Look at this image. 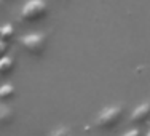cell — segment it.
Segmentation results:
<instances>
[{
  "label": "cell",
  "mask_w": 150,
  "mask_h": 136,
  "mask_svg": "<svg viewBox=\"0 0 150 136\" xmlns=\"http://www.w3.org/2000/svg\"><path fill=\"white\" fill-rule=\"evenodd\" d=\"M123 115H125V109L121 106H118V104L104 107V109L96 115L94 125H96V128L101 130V131L115 130V128L121 123Z\"/></svg>",
  "instance_id": "6da1fadb"
},
{
  "label": "cell",
  "mask_w": 150,
  "mask_h": 136,
  "mask_svg": "<svg viewBox=\"0 0 150 136\" xmlns=\"http://www.w3.org/2000/svg\"><path fill=\"white\" fill-rule=\"evenodd\" d=\"M19 43L30 56H42L48 46V37L43 32H30L19 38Z\"/></svg>",
  "instance_id": "7a4b0ae2"
},
{
  "label": "cell",
  "mask_w": 150,
  "mask_h": 136,
  "mask_svg": "<svg viewBox=\"0 0 150 136\" xmlns=\"http://www.w3.org/2000/svg\"><path fill=\"white\" fill-rule=\"evenodd\" d=\"M48 15V5L43 0H29L21 10V19L26 23H38Z\"/></svg>",
  "instance_id": "3957f363"
},
{
  "label": "cell",
  "mask_w": 150,
  "mask_h": 136,
  "mask_svg": "<svg viewBox=\"0 0 150 136\" xmlns=\"http://www.w3.org/2000/svg\"><path fill=\"white\" fill-rule=\"evenodd\" d=\"M129 120L133 122L134 125H144L150 120V101L142 103L141 106H137L136 109L131 112Z\"/></svg>",
  "instance_id": "277c9868"
},
{
  "label": "cell",
  "mask_w": 150,
  "mask_h": 136,
  "mask_svg": "<svg viewBox=\"0 0 150 136\" xmlns=\"http://www.w3.org/2000/svg\"><path fill=\"white\" fill-rule=\"evenodd\" d=\"M15 109L13 106L5 104V103H0V128L8 127L13 120H15Z\"/></svg>",
  "instance_id": "5b68a950"
},
{
  "label": "cell",
  "mask_w": 150,
  "mask_h": 136,
  "mask_svg": "<svg viewBox=\"0 0 150 136\" xmlns=\"http://www.w3.org/2000/svg\"><path fill=\"white\" fill-rule=\"evenodd\" d=\"M16 69V59L13 56H3L0 59V75H10Z\"/></svg>",
  "instance_id": "8992f818"
},
{
  "label": "cell",
  "mask_w": 150,
  "mask_h": 136,
  "mask_svg": "<svg viewBox=\"0 0 150 136\" xmlns=\"http://www.w3.org/2000/svg\"><path fill=\"white\" fill-rule=\"evenodd\" d=\"M15 95H16V90L11 83H3L2 87H0V101L2 103H6V101H10V99H13Z\"/></svg>",
  "instance_id": "52a82bcc"
},
{
  "label": "cell",
  "mask_w": 150,
  "mask_h": 136,
  "mask_svg": "<svg viewBox=\"0 0 150 136\" xmlns=\"http://www.w3.org/2000/svg\"><path fill=\"white\" fill-rule=\"evenodd\" d=\"M13 38H15V29H13V26L11 24H5L2 27V31H0V40L10 43Z\"/></svg>",
  "instance_id": "ba28073f"
},
{
  "label": "cell",
  "mask_w": 150,
  "mask_h": 136,
  "mask_svg": "<svg viewBox=\"0 0 150 136\" xmlns=\"http://www.w3.org/2000/svg\"><path fill=\"white\" fill-rule=\"evenodd\" d=\"M51 136H74V133H72V130L67 128V127H59L53 131Z\"/></svg>",
  "instance_id": "9c48e42d"
},
{
  "label": "cell",
  "mask_w": 150,
  "mask_h": 136,
  "mask_svg": "<svg viewBox=\"0 0 150 136\" xmlns=\"http://www.w3.org/2000/svg\"><path fill=\"white\" fill-rule=\"evenodd\" d=\"M6 51H8V43L0 40V59H2L3 56H6Z\"/></svg>",
  "instance_id": "30bf717a"
},
{
  "label": "cell",
  "mask_w": 150,
  "mask_h": 136,
  "mask_svg": "<svg viewBox=\"0 0 150 136\" xmlns=\"http://www.w3.org/2000/svg\"><path fill=\"white\" fill-rule=\"evenodd\" d=\"M121 136H141V130L139 128H133V130L126 131V133H123Z\"/></svg>",
  "instance_id": "8fae6325"
},
{
  "label": "cell",
  "mask_w": 150,
  "mask_h": 136,
  "mask_svg": "<svg viewBox=\"0 0 150 136\" xmlns=\"http://www.w3.org/2000/svg\"><path fill=\"white\" fill-rule=\"evenodd\" d=\"M145 136H150V130H149V133H147V135H145Z\"/></svg>",
  "instance_id": "7c38bea8"
},
{
  "label": "cell",
  "mask_w": 150,
  "mask_h": 136,
  "mask_svg": "<svg viewBox=\"0 0 150 136\" xmlns=\"http://www.w3.org/2000/svg\"><path fill=\"white\" fill-rule=\"evenodd\" d=\"M0 31H2V27H0Z\"/></svg>",
  "instance_id": "4fadbf2b"
}]
</instances>
